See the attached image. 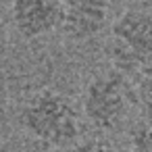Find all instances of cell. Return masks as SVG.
<instances>
[{"label": "cell", "mask_w": 152, "mask_h": 152, "mask_svg": "<svg viewBox=\"0 0 152 152\" xmlns=\"http://www.w3.org/2000/svg\"><path fill=\"white\" fill-rule=\"evenodd\" d=\"M0 152H2V150H0Z\"/></svg>", "instance_id": "30bf717a"}, {"label": "cell", "mask_w": 152, "mask_h": 152, "mask_svg": "<svg viewBox=\"0 0 152 152\" xmlns=\"http://www.w3.org/2000/svg\"><path fill=\"white\" fill-rule=\"evenodd\" d=\"M135 98H137L142 110L146 113V117L152 121V67H148L140 73V79L135 86Z\"/></svg>", "instance_id": "8992f818"}, {"label": "cell", "mask_w": 152, "mask_h": 152, "mask_svg": "<svg viewBox=\"0 0 152 152\" xmlns=\"http://www.w3.org/2000/svg\"><path fill=\"white\" fill-rule=\"evenodd\" d=\"M133 102V90L121 71H108L92 77L83 90L81 113L92 127L102 131L117 129Z\"/></svg>", "instance_id": "7a4b0ae2"}, {"label": "cell", "mask_w": 152, "mask_h": 152, "mask_svg": "<svg viewBox=\"0 0 152 152\" xmlns=\"http://www.w3.org/2000/svg\"><path fill=\"white\" fill-rule=\"evenodd\" d=\"M19 121L31 137L50 148H71L81 133L75 102L50 88L31 94L23 102Z\"/></svg>", "instance_id": "6da1fadb"}, {"label": "cell", "mask_w": 152, "mask_h": 152, "mask_svg": "<svg viewBox=\"0 0 152 152\" xmlns=\"http://www.w3.org/2000/svg\"><path fill=\"white\" fill-rule=\"evenodd\" d=\"M108 0H61L58 31L71 42L100 36L108 23Z\"/></svg>", "instance_id": "277c9868"}, {"label": "cell", "mask_w": 152, "mask_h": 152, "mask_svg": "<svg viewBox=\"0 0 152 152\" xmlns=\"http://www.w3.org/2000/svg\"><path fill=\"white\" fill-rule=\"evenodd\" d=\"M150 13H152V0H150Z\"/></svg>", "instance_id": "9c48e42d"}, {"label": "cell", "mask_w": 152, "mask_h": 152, "mask_svg": "<svg viewBox=\"0 0 152 152\" xmlns=\"http://www.w3.org/2000/svg\"><path fill=\"white\" fill-rule=\"evenodd\" d=\"M61 0H11V23L23 40H42L58 31Z\"/></svg>", "instance_id": "5b68a950"}, {"label": "cell", "mask_w": 152, "mask_h": 152, "mask_svg": "<svg viewBox=\"0 0 152 152\" xmlns=\"http://www.w3.org/2000/svg\"><path fill=\"white\" fill-rule=\"evenodd\" d=\"M69 152H129L123 148H117L108 142H100V140H90V142H81V144H73L71 148H67Z\"/></svg>", "instance_id": "ba28073f"}, {"label": "cell", "mask_w": 152, "mask_h": 152, "mask_svg": "<svg viewBox=\"0 0 152 152\" xmlns=\"http://www.w3.org/2000/svg\"><path fill=\"white\" fill-rule=\"evenodd\" d=\"M129 152H152V123H146L133 129Z\"/></svg>", "instance_id": "52a82bcc"}, {"label": "cell", "mask_w": 152, "mask_h": 152, "mask_svg": "<svg viewBox=\"0 0 152 152\" xmlns=\"http://www.w3.org/2000/svg\"><path fill=\"white\" fill-rule=\"evenodd\" d=\"M115 69L142 73L152 67V13L140 9L123 11L110 25Z\"/></svg>", "instance_id": "3957f363"}]
</instances>
